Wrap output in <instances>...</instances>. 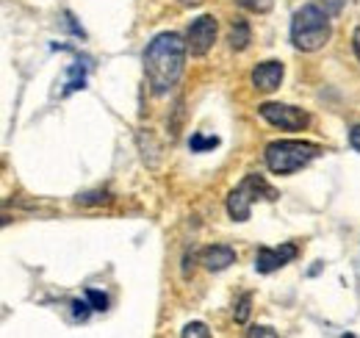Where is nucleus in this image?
<instances>
[{"label": "nucleus", "mask_w": 360, "mask_h": 338, "mask_svg": "<svg viewBox=\"0 0 360 338\" xmlns=\"http://www.w3.org/2000/svg\"><path fill=\"white\" fill-rule=\"evenodd\" d=\"M252 194L247 192V186L244 183H238L230 194H227V213H230V219L233 222H247L250 219V213H252Z\"/></svg>", "instance_id": "1a4fd4ad"}, {"label": "nucleus", "mask_w": 360, "mask_h": 338, "mask_svg": "<svg viewBox=\"0 0 360 338\" xmlns=\"http://www.w3.org/2000/svg\"><path fill=\"white\" fill-rule=\"evenodd\" d=\"M217 17L214 14H200L197 20H191L188 31H186V47L191 56H208V50L217 42Z\"/></svg>", "instance_id": "39448f33"}, {"label": "nucleus", "mask_w": 360, "mask_h": 338, "mask_svg": "<svg viewBox=\"0 0 360 338\" xmlns=\"http://www.w3.org/2000/svg\"><path fill=\"white\" fill-rule=\"evenodd\" d=\"M250 42H252V31H250L247 20L236 17V20L230 23V28H227V44H230V50L244 53V50L250 47Z\"/></svg>", "instance_id": "9d476101"}, {"label": "nucleus", "mask_w": 360, "mask_h": 338, "mask_svg": "<svg viewBox=\"0 0 360 338\" xmlns=\"http://www.w3.org/2000/svg\"><path fill=\"white\" fill-rule=\"evenodd\" d=\"M200 3H202V0H180V6H186V8H188V6H200Z\"/></svg>", "instance_id": "4be33fe9"}, {"label": "nucleus", "mask_w": 360, "mask_h": 338, "mask_svg": "<svg viewBox=\"0 0 360 338\" xmlns=\"http://www.w3.org/2000/svg\"><path fill=\"white\" fill-rule=\"evenodd\" d=\"M250 311H252V294H244L238 302H236V308H233L236 322H238V325H244V322L250 319Z\"/></svg>", "instance_id": "ddd939ff"}, {"label": "nucleus", "mask_w": 360, "mask_h": 338, "mask_svg": "<svg viewBox=\"0 0 360 338\" xmlns=\"http://www.w3.org/2000/svg\"><path fill=\"white\" fill-rule=\"evenodd\" d=\"M200 263L208 269V272H225L227 266L236 263V250L227 247V244H211L200 253Z\"/></svg>", "instance_id": "6e6552de"}, {"label": "nucleus", "mask_w": 360, "mask_h": 338, "mask_svg": "<svg viewBox=\"0 0 360 338\" xmlns=\"http://www.w3.org/2000/svg\"><path fill=\"white\" fill-rule=\"evenodd\" d=\"M78 203H81V206H100V203H108V194H105V192H103V194H100V192H94V194H81Z\"/></svg>", "instance_id": "f3484780"}, {"label": "nucleus", "mask_w": 360, "mask_h": 338, "mask_svg": "<svg viewBox=\"0 0 360 338\" xmlns=\"http://www.w3.org/2000/svg\"><path fill=\"white\" fill-rule=\"evenodd\" d=\"M236 3L252 14H269L271 6H274V0H236Z\"/></svg>", "instance_id": "2eb2a0df"}, {"label": "nucleus", "mask_w": 360, "mask_h": 338, "mask_svg": "<svg viewBox=\"0 0 360 338\" xmlns=\"http://www.w3.org/2000/svg\"><path fill=\"white\" fill-rule=\"evenodd\" d=\"M352 47H355V56L360 61V28H355V34H352Z\"/></svg>", "instance_id": "412c9836"}, {"label": "nucleus", "mask_w": 360, "mask_h": 338, "mask_svg": "<svg viewBox=\"0 0 360 338\" xmlns=\"http://www.w3.org/2000/svg\"><path fill=\"white\" fill-rule=\"evenodd\" d=\"M188 147H191V153L214 150V147H219V139H217V136H202V133H194V136L188 139Z\"/></svg>", "instance_id": "f8f14e48"}, {"label": "nucleus", "mask_w": 360, "mask_h": 338, "mask_svg": "<svg viewBox=\"0 0 360 338\" xmlns=\"http://www.w3.org/2000/svg\"><path fill=\"white\" fill-rule=\"evenodd\" d=\"M321 153V147L314 142H302V139H277L266 144V167L274 175H291L297 169L308 167L316 156Z\"/></svg>", "instance_id": "7ed1b4c3"}, {"label": "nucleus", "mask_w": 360, "mask_h": 338, "mask_svg": "<svg viewBox=\"0 0 360 338\" xmlns=\"http://www.w3.org/2000/svg\"><path fill=\"white\" fill-rule=\"evenodd\" d=\"M244 186H247V192L252 194V200H266V203H274L280 194H277V189L274 186H269L261 175H247L244 180H241Z\"/></svg>", "instance_id": "9b49d317"}, {"label": "nucleus", "mask_w": 360, "mask_h": 338, "mask_svg": "<svg viewBox=\"0 0 360 338\" xmlns=\"http://www.w3.org/2000/svg\"><path fill=\"white\" fill-rule=\"evenodd\" d=\"M247 336H250V338H255V336L277 338V330H271V327H252V330H247Z\"/></svg>", "instance_id": "6ab92c4d"}, {"label": "nucleus", "mask_w": 360, "mask_h": 338, "mask_svg": "<svg viewBox=\"0 0 360 338\" xmlns=\"http://www.w3.org/2000/svg\"><path fill=\"white\" fill-rule=\"evenodd\" d=\"M330 37H333L330 17L316 3H308V6H302V8L294 11V20H291V44L300 53H316V50H321L324 44L330 42Z\"/></svg>", "instance_id": "f03ea898"}, {"label": "nucleus", "mask_w": 360, "mask_h": 338, "mask_svg": "<svg viewBox=\"0 0 360 338\" xmlns=\"http://www.w3.org/2000/svg\"><path fill=\"white\" fill-rule=\"evenodd\" d=\"M283 75H285V67L280 61H261L255 70H252V86L264 94H269L274 89H280L283 84Z\"/></svg>", "instance_id": "0eeeda50"}, {"label": "nucleus", "mask_w": 360, "mask_h": 338, "mask_svg": "<svg viewBox=\"0 0 360 338\" xmlns=\"http://www.w3.org/2000/svg\"><path fill=\"white\" fill-rule=\"evenodd\" d=\"M258 114L280 130H302L311 123V117L302 108L288 106V103H264V106H258Z\"/></svg>", "instance_id": "20e7f679"}, {"label": "nucleus", "mask_w": 360, "mask_h": 338, "mask_svg": "<svg viewBox=\"0 0 360 338\" xmlns=\"http://www.w3.org/2000/svg\"><path fill=\"white\" fill-rule=\"evenodd\" d=\"M180 338H211V330H208V325H202V322H188V325L180 330Z\"/></svg>", "instance_id": "4468645a"}, {"label": "nucleus", "mask_w": 360, "mask_h": 338, "mask_svg": "<svg viewBox=\"0 0 360 338\" xmlns=\"http://www.w3.org/2000/svg\"><path fill=\"white\" fill-rule=\"evenodd\" d=\"M72 308H75V319H81V322L89 316V311H94V308H91V302H81V299H78V302H72Z\"/></svg>", "instance_id": "a211bd4d"}, {"label": "nucleus", "mask_w": 360, "mask_h": 338, "mask_svg": "<svg viewBox=\"0 0 360 338\" xmlns=\"http://www.w3.org/2000/svg\"><path fill=\"white\" fill-rule=\"evenodd\" d=\"M349 144H352L355 153H360V125H355L349 130Z\"/></svg>", "instance_id": "aec40b11"}, {"label": "nucleus", "mask_w": 360, "mask_h": 338, "mask_svg": "<svg viewBox=\"0 0 360 338\" xmlns=\"http://www.w3.org/2000/svg\"><path fill=\"white\" fill-rule=\"evenodd\" d=\"M297 244H280V247H261L258 255H255V269L261 272V275H271V272H277L280 266H285L288 261H294L297 258Z\"/></svg>", "instance_id": "423d86ee"}, {"label": "nucleus", "mask_w": 360, "mask_h": 338, "mask_svg": "<svg viewBox=\"0 0 360 338\" xmlns=\"http://www.w3.org/2000/svg\"><path fill=\"white\" fill-rule=\"evenodd\" d=\"M86 299L91 302L94 311H105V308H108V296L103 294V292H97V289H89V292H86Z\"/></svg>", "instance_id": "dca6fc26"}, {"label": "nucleus", "mask_w": 360, "mask_h": 338, "mask_svg": "<svg viewBox=\"0 0 360 338\" xmlns=\"http://www.w3.org/2000/svg\"><path fill=\"white\" fill-rule=\"evenodd\" d=\"M186 39L175 31H164L158 37H153V42L144 50V75L150 92L155 97L169 94L178 86L183 67H186Z\"/></svg>", "instance_id": "f257e3e1"}]
</instances>
